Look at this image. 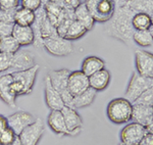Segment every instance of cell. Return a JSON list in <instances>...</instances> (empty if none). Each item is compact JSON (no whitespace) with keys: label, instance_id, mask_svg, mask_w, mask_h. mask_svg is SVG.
Masks as SVG:
<instances>
[{"label":"cell","instance_id":"obj_22","mask_svg":"<svg viewBox=\"0 0 153 145\" xmlns=\"http://www.w3.org/2000/svg\"><path fill=\"white\" fill-rule=\"evenodd\" d=\"M74 14H75L76 21L79 22L81 25H83L88 32L94 28L95 21L89 12L86 5L84 4V2H82L78 7H76L75 10H74Z\"/></svg>","mask_w":153,"mask_h":145},{"label":"cell","instance_id":"obj_13","mask_svg":"<svg viewBox=\"0 0 153 145\" xmlns=\"http://www.w3.org/2000/svg\"><path fill=\"white\" fill-rule=\"evenodd\" d=\"M6 117L8 122V127H10L18 136L36 120L33 115L28 112H24V110H19Z\"/></svg>","mask_w":153,"mask_h":145},{"label":"cell","instance_id":"obj_6","mask_svg":"<svg viewBox=\"0 0 153 145\" xmlns=\"http://www.w3.org/2000/svg\"><path fill=\"white\" fill-rule=\"evenodd\" d=\"M153 85V79L146 78L140 75L137 72H134L131 76V79L128 84L127 90L125 93V98L134 103L148 88Z\"/></svg>","mask_w":153,"mask_h":145},{"label":"cell","instance_id":"obj_9","mask_svg":"<svg viewBox=\"0 0 153 145\" xmlns=\"http://www.w3.org/2000/svg\"><path fill=\"white\" fill-rule=\"evenodd\" d=\"M44 132L45 126L43 121L41 119H36L34 123H32L19 135V138L22 145H38Z\"/></svg>","mask_w":153,"mask_h":145},{"label":"cell","instance_id":"obj_10","mask_svg":"<svg viewBox=\"0 0 153 145\" xmlns=\"http://www.w3.org/2000/svg\"><path fill=\"white\" fill-rule=\"evenodd\" d=\"M135 65L138 74L153 79V53L141 49L136 50Z\"/></svg>","mask_w":153,"mask_h":145},{"label":"cell","instance_id":"obj_40","mask_svg":"<svg viewBox=\"0 0 153 145\" xmlns=\"http://www.w3.org/2000/svg\"><path fill=\"white\" fill-rule=\"evenodd\" d=\"M8 127V122H7V117H4L3 115H0V132H2L4 129Z\"/></svg>","mask_w":153,"mask_h":145},{"label":"cell","instance_id":"obj_4","mask_svg":"<svg viewBox=\"0 0 153 145\" xmlns=\"http://www.w3.org/2000/svg\"><path fill=\"white\" fill-rule=\"evenodd\" d=\"M84 4L87 7L95 23H107L115 11V0H85Z\"/></svg>","mask_w":153,"mask_h":145},{"label":"cell","instance_id":"obj_29","mask_svg":"<svg viewBox=\"0 0 153 145\" xmlns=\"http://www.w3.org/2000/svg\"><path fill=\"white\" fill-rule=\"evenodd\" d=\"M133 42L141 47H148L153 44V38L149 30L135 31L133 34Z\"/></svg>","mask_w":153,"mask_h":145},{"label":"cell","instance_id":"obj_26","mask_svg":"<svg viewBox=\"0 0 153 145\" xmlns=\"http://www.w3.org/2000/svg\"><path fill=\"white\" fill-rule=\"evenodd\" d=\"M87 32L88 31L86 30L85 27L75 19L70 26V28H68V32L65 33V35L63 36V38H65L66 40L73 42V41L79 40V39L82 38L83 36H85Z\"/></svg>","mask_w":153,"mask_h":145},{"label":"cell","instance_id":"obj_43","mask_svg":"<svg viewBox=\"0 0 153 145\" xmlns=\"http://www.w3.org/2000/svg\"><path fill=\"white\" fill-rule=\"evenodd\" d=\"M149 32H150V34H151V36H152V38H153V25L149 28Z\"/></svg>","mask_w":153,"mask_h":145},{"label":"cell","instance_id":"obj_24","mask_svg":"<svg viewBox=\"0 0 153 145\" xmlns=\"http://www.w3.org/2000/svg\"><path fill=\"white\" fill-rule=\"evenodd\" d=\"M125 2L136 13L142 12L149 16H153V0H125Z\"/></svg>","mask_w":153,"mask_h":145},{"label":"cell","instance_id":"obj_3","mask_svg":"<svg viewBox=\"0 0 153 145\" xmlns=\"http://www.w3.org/2000/svg\"><path fill=\"white\" fill-rule=\"evenodd\" d=\"M39 70H40V65L36 63L33 68L28 70L11 73L12 89L16 96L28 95L32 92Z\"/></svg>","mask_w":153,"mask_h":145},{"label":"cell","instance_id":"obj_35","mask_svg":"<svg viewBox=\"0 0 153 145\" xmlns=\"http://www.w3.org/2000/svg\"><path fill=\"white\" fill-rule=\"evenodd\" d=\"M21 6L35 12L43 6V0H21Z\"/></svg>","mask_w":153,"mask_h":145},{"label":"cell","instance_id":"obj_21","mask_svg":"<svg viewBox=\"0 0 153 145\" xmlns=\"http://www.w3.org/2000/svg\"><path fill=\"white\" fill-rule=\"evenodd\" d=\"M103 68H105V61L102 58L95 55L87 56L83 60L82 65H81V71L86 76H88V77H90L93 74L103 70Z\"/></svg>","mask_w":153,"mask_h":145},{"label":"cell","instance_id":"obj_16","mask_svg":"<svg viewBox=\"0 0 153 145\" xmlns=\"http://www.w3.org/2000/svg\"><path fill=\"white\" fill-rule=\"evenodd\" d=\"M35 65H36L35 57H34L33 53L29 50H21L19 49L18 52L13 54L11 68L9 70L10 73L8 74L28 70V68H33Z\"/></svg>","mask_w":153,"mask_h":145},{"label":"cell","instance_id":"obj_45","mask_svg":"<svg viewBox=\"0 0 153 145\" xmlns=\"http://www.w3.org/2000/svg\"><path fill=\"white\" fill-rule=\"evenodd\" d=\"M44 1H45V0H43V4H44Z\"/></svg>","mask_w":153,"mask_h":145},{"label":"cell","instance_id":"obj_25","mask_svg":"<svg viewBox=\"0 0 153 145\" xmlns=\"http://www.w3.org/2000/svg\"><path fill=\"white\" fill-rule=\"evenodd\" d=\"M35 12L19 6L14 13V24L19 26L31 27L35 22Z\"/></svg>","mask_w":153,"mask_h":145},{"label":"cell","instance_id":"obj_8","mask_svg":"<svg viewBox=\"0 0 153 145\" xmlns=\"http://www.w3.org/2000/svg\"><path fill=\"white\" fill-rule=\"evenodd\" d=\"M147 133V128L145 126L132 122L125 126L120 131V142L127 145H139Z\"/></svg>","mask_w":153,"mask_h":145},{"label":"cell","instance_id":"obj_44","mask_svg":"<svg viewBox=\"0 0 153 145\" xmlns=\"http://www.w3.org/2000/svg\"><path fill=\"white\" fill-rule=\"evenodd\" d=\"M120 145H127V144H125V143H122V142H120Z\"/></svg>","mask_w":153,"mask_h":145},{"label":"cell","instance_id":"obj_27","mask_svg":"<svg viewBox=\"0 0 153 145\" xmlns=\"http://www.w3.org/2000/svg\"><path fill=\"white\" fill-rule=\"evenodd\" d=\"M132 25L135 31H145L149 30V28L152 26V22L148 14L137 12L132 19Z\"/></svg>","mask_w":153,"mask_h":145},{"label":"cell","instance_id":"obj_34","mask_svg":"<svg viewBox=\"0 0 153 145\" xmlns=\"http://www.w3.org/2000/svg\"><path fill=\"white\" fill-rule=\"evenodd\" d=\"M134 103H142L153 107V85L149 87Z\"/></svg>","mask_w":153,"mask_h":145},{"label":"cell","instance_id":"obj_17","mask_svg":"<svg viewBox=\"0 0 153 145\" xmlns=\"http://www.w3.org/2000/svg\"><path fill=\"white\" fill-rule=\"evenodd\" d=\"M153 117V107L149 105H145L142 103H133V112L132 120L134 123L148 127L152 121Z\"/></svg>","mask_w":153,"mask_h":145},{"label":"cell","instance_id":"obj_14","mask_svg":"<svg viewBox=\"0 0 153 145\" xmlns=\"http://www.w3.org/2000/svg\"><path fill=\"white\" fill-rule=\"evenodd\" d=\"M16 98L12 89V76L11 74H4L0 76V99L6 105L14 107L16 106Z\"/></svg>","mask_w":153,"mask_h":145},{"label":"cell","instance_id":"obj_11","mask_svg":"<svg viewBox=\"0 0 153 145\" xmlns=\"http://www.w3.org/2000/svg\"><path fill=\"white\" fill-rule=\"evenodd\" d=\"M61 114L65 119L66 128L70 132L71 137L78 136L81 133L83 128V120L76 109H73L71 106H65L61 109Z\"/></svg>","mask_w":153,"mask_h":145},{"label":"cell","instance_id":"obj_5","mask_svg":"<svg viewBox=\"0 0 153 145\" xmlns=\"http://www.w3.org/2000/svg\"><path fill=\"white\" fill-rule=\"evenodd\" d=\"M71 71L68 68H61V70H53L50 71L47 75L51 81V84L56 91L60 94L63 102L66 106L73 107V99L74 96L71 94L68 88V79ZM74 109V107H73Z\"/></svg>","mask_w":153,"mask_h":145},{"label":"cell","instance_id":"obj_18","mask_svg":"<svg viewBox=\"0 0 153 145\" xmlns=\"http://www.w3.org/2000/svg\"><path fill=\"white\" fill-rule=\"evenodd\" d=\"M47 124L53 133L59 137L70 136V132L66 128L61 110H51L47 117Z\"/></svg>","mask_w":153,"mask_h":145},{"label":"cell","instance_id":"obj_33","mask_svg":"<svg viewBox=\"0 0 153 145\" xmlns=\"http://www.w3.org/2000/svg\"><path fill=\"white\" fill-rule=\"evenodd\" d=\"M46 1H50L55 3L56 5H58L61 8H65V9H75L76 7H78L82 3L81 0H45L44 3Z\"/></svg>","mask_w":153,"mask_h":145},{"label":"cell","instance_id":"obj_19","mask_svg":"<svg viewBox=\"0 0 153 145\" xmlns=\"http://www.w3.org/2000/svg\"><path fill=\"white\" fill-rule=\"evenodd\" d=\"M11 36L18 41L21 46H29L35 42V34L32 27L19 26L14 24Z\"/></svg>","mask_w":153,"mask_h":145},{"label":"cell","instance_id":"obj_28","mask_svg":"<svg viewBox=\"0 0 153 145\" xmlns=\"http://www.w3.org/2000/svg\"><path fill=\"white\" fill-rule=\"evenodd\" d=\"M21 49V45L11 35L0 39V52L14 54Z\"/></svg>","mask_w":153,"mask_h":145},{"label":"cell","instance_id":"obj_31","mask_svg":"<svg viewBox=\"0 0 153 145\" xmlns=\"http://www.w3.org/2000/svg\"><path fill=\"white\" fill-rule=\"evenodd\" d=\"M16 135L10 127H7L2 132H0V145H8L10 144L14 139L16 138Z\"/></svg>","mask_w":153,"mask_h":145},{"label":"cell","instance_id":"obj_30","mask_svg":"<svg viewBox=\"0 0 153 145\" xmlns=\"http://www.w3.org/2000/svg\"><path fill=\"white\" fill-rule=\"evenodd\" d=\"M40 33H41L42 40H45V39L50 38V37H52L54 35H57L56 27L47 19V16H46V19H44L43 24H42V26H41ZM42 47H43V46H42Z\"/></svg>","mask_w":153,"mask_h":145},{"label":"cell","instance_id":"obj_36","mask_svg":"<svg viewBox=\"0 0 153 145\" xmlns=\"http://www.w3.org/2000/svg\"><path fill=\"white\" fill-rule=\"evenodd\" d=\"M21 6V0H0V9L16 10Z\"/></svg>","mask_w":153,"mask_h":145},{"label":"cell","instance_id":"obj_39","mask_svg":"<svg viewBox=\"0 0 153 145\" xmlns=\"http://www.w3.org/2000/svg\"><path fill=\"white\" fill-rule=\"evenodd\" d=\"M139 145H153V133H148L141 140Z\"/></svg>","mask_w":153,"mask_h":145},{"label":"cell","instance_id":"obj_2","mask_svg":"<svg viewBox=\"0 0 153 145\" xmlns=\"http://www.w3.org/2000/svg\"><path fill=\"white\" fill-rule=\"evenodd\" d=\"M133 103L125 97L114 98L106 107V115L113 124L122 125L132 120Z\"/></svg>","mask_w":153,"mask_h":145},{"label":"cell","instance_id":"obj_7","mask_svg":"<svg viewBox=\"0 0 153 145\" xmlns=\"http://www.w3.org/2000/svg\"><path fill=\"white\" fill-rule=\"evenodd\" d=\"M43 48L53 56L63 57V56L71 55L74 53V44L71 41L66 40L63 37L54 35L50 38H47L43 40Z\"/></svg>","mask_w":153,"mask_h":145},{"label":"cell","instance_id":"obj_37","mask_svg":"<svg viewBox=\"0 0 153 145\" xmlns=\"http://www.w3.org/2000/svg\"><path fill=\"white\" fill-rule=\"evenodd\" d=\"M13 26H14V24L0 22V39L10 36L11 33H12Z\"/></svg>","mask_w":153,"mask_h":145},{"label":"cell","instance_id":"obj_32","mask_svg":"<svg viewBox=\"0 0 153 145\" xmlns=\"http://www.w3.org/2000/svg\"><path fill=\"white\" fill-rule=\"evenodd\" d=\"M13 54L0 52V73L8 72L11 68Z\"/></svg>","mask_w":153,"mask_h":145},{"label":"cell","instance_id":"obj_1","mask_svg":"<svg viewBox=\"0 0 153 145\" xmlns=\"http://www.w3.org/2000/svg\"><path fill=\"white\" fill-rule=\"evenodd\" d=\"M136 12L126 4L125 0H117L115 11L111 19L104 24L105 35L126 44L127 46L133 45V34L134 28L132 19Z\"/></svg>","mask_w":153,"mask_h":145},{"label":"cell","instance_id":"obj_23","mask_svg":"<svg viewBox=\"0 0 153 145\" xmlns=\"http://www.w3.org/2000/svg\"><path fill=\"white\" fill-rule=\"evenodd\" d=\"M96 95H97V91H95L92 88H89L83 93L74 96L73 99V107L76 109H84V107L90 106L93 102H94Z\"/></svg>","mask_w":153,"mask_h":145},{"label":"cell","instance_id":"obj_42","mask_svg":"<svg viewBox=\"0 0 153 145\" xmlns=\"http://www.w3.org/2000/svg\"><path fill=\"white\" fill-rule=\"evenodd\" d=\"M147 131L149 132V133H153V117H152V121H151V123H150L149 126L147 127Z\"/></svg>","mask_w":153,"mask_h":145},{"label":"cell","instance_id":"obj_38","mask_svg":"<svg viewBox=\"0 0 153 145\" xmlns=\"http://www.w3.org/2000/svg\"><path fill=\"white\" fill-rule=\"evenodd\" d=\"M16 10H5V9H0V22L14 24V13H16Z\"/></svg>","mask_w":153,"mask_h":145},{"label":"cell","instance_id":"obj_20","mask_svg":"<svg viewBox=\"0 0 153 145\" xmlns=\"http://www.w3.org/2000/svg\"><path fill=\"white\" fill-rule=\"evenodd\" d=\"M110 78H111V76H110L109 71L103 68V70L93 74L92 76L89 77L90 87L97 92L105 90L110 83Z\"/></svg>","mask_w":153,"mask_h":145},{"label":"cell","instance_id":"obj_12","mask_svg":"<svg viewBox=\"0 0 153 145\" xmlns=\"http://www.w3.org/2000/svg\"><path fill=\"white\" fill-rule=\"evenodd\" d=\"M68 88L73 96L81 94L90 88L89 77L86 76L81 70L71 72L68 79Z\"/></svg>","mask_w":153,"mask_h":145},{"label":"cell","instance_id":"obj_41","mask_svg":"<svg viewBox=\"0 0 153 145\" xmlns=\"http://www.w3.org/2000/svg\"><path fill=\"white\" fill-rule=\"evenodd\" d=\"M8 145H22V142H21V140H19V136H16V138L14 139L10 144H8Z\"/></svg>","mask_w":153,"mask_h":145},{"label":"cell","instance_id":"obj_15","mask_svg":"<svg viewBox=\"0 0 153 145\" xmlns=\"http://www.w3.org/2000/svg\"><path fill=\"white\" fill-rule=\"evenodd\" d=\"M44 95H45L46 104L51 110H61L65 105L58 91H56L51 84L48 75H46L44 79Z\"/></svg>","mask_w":153,"mask_h":145}]
</instances>
